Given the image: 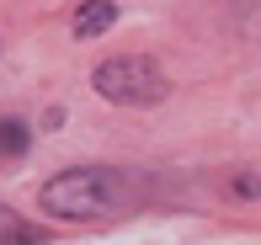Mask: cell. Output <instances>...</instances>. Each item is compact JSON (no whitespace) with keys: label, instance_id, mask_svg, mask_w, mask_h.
Returning a JSON list of instances; mask_svg holds the SVG:
<instances>
[{"label":"cell","instance_id":"1","mask_svg":"<svg viewBox=\"0 0 261 245\" xmlns=\"http://www.w3.org/2000/svg\"><path fill=\"white\" fill-rule=\"evenodd\" d=\"M117 203V181L96 166H80V171H64L43 186V208L54 219H101L107 208Z\"/></svg>","mask_w":261,"mask_h":245},{"label":"cell","instance_id":"2","mask_svg":"<svg viewBox=\"0 0 261 245\" xmlns=\"http://www.w3.org/2000/svg\"><path fill=\"white\" fill-rule=\"evenodd\" d=\"M96 91L107 101H123V107H155L165 96V75L155 59H139V53H128V59H107L96 75Z\"/></svg>","mask_w":261,"mask_h":245},{"label":"cell","instance_id":"3","mask_svg":"<svg viewBox=\"0 0 261 245\" xmlns=\"http://www.w3.org/2000/svg\"><path fill=\"white\" fill-rule=\"evenodd\" d=\"M112 21H117V6H112V0H86L80 16H75V38H96V32H107Z\"/></svg>","mask_w":261,"mask_h":245},{"label":"cell","instance_id":"4","mask_svg":"<svg viewBox=\"0 0 261 245\" xmlns=\"http://www.w3.org/2000/svg\"><path fill=\"white\" fill-rule=\"evenodd\" d=\"M0 149H6V155H21V149H27V128L0 118Z\"/></svg>","mask_w":261,"mask_h":245},{"label":"cell","instance_id":"5","mask_svg":"<svg viewBox=\"0 0 261 245\" xmlns=\"http://www.w3.org/2000/svg\"><path fill=\"white\" fill-rule=\"evenodd\" d=\"M21 240H27V224H21V219L0 203V245H21Z\"/></svg>","mask_w":261,"mask_h":245}]
</instances>
